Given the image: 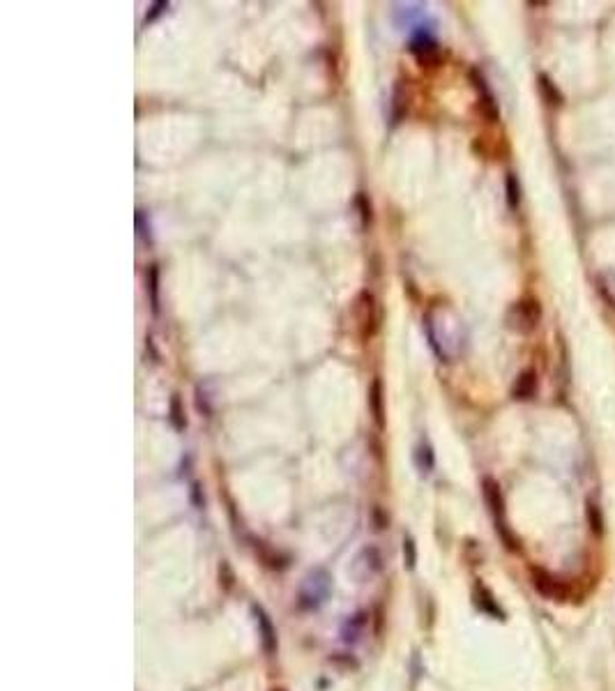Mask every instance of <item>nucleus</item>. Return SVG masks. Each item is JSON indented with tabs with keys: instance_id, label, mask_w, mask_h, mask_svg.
Masks as SVG:
<instances>
[{
	"instance_id": "1",
	"label": "nucleus",
	"mask_w": 615,
	"mask_h": 691,
	"mask_svg": "<svg viewBox=\"0 0 615 691\" xmlns=\"http://www.w3.org/2000/svg\"><path fill=\"white\" fill-rule=\"evenodd\" d=\"M482 495H484V502H487L491 516H494L496 530L505 542V546H507L509 551H519V537L514 535V532L509 530L507 521H505V495H503L500 484H498V479L484 477L482 479Z\"/></svg>"
},
{
	"instance_id": "2",
	"label": "nucleus",
	"mask_w": 615,
	"mask_h": 691,
	"mask_svg": "<svg viewBox=\"0 0 615 691\" xmlns=\"http://www.w3.org/2000/svg\"><path fill=\"white\" fill-rule=\"evenodd\" d=\"M330 590H332V579L330 574L325 570H311L305 579H302L300 588H298V604L300 608L305 611H316L321 608L325 599L330 597Z\"/></svg>"
},
{
	"instance_id": "3",
	"label": "nucleus",
	"mask_w": 615,
	"mask_h": 691,
	"mask_svg": "<svg viewBox=\"0 0 615 691\" xmlns=\"http://www.w3.org/2000/svg\"><path fill=\"white\" fill-rule=\"evenodd\" d=\"M541 321V305L534 298H523L507 309V325L519 334H530Z\"/></svg>"
},
{
	"instance_id": "4",
	"label": "nucleus",
	"mask_w": 615,
	"mask_h": 691,
	"mask_svg": "<svg viewBox=\"0 0 615 691\" xmlns=\"http://www.w3.org/2000/svg\"><path fill=\"white\" fill-rule=\"evenodd\" d=\"M532 579V588L537 590L541 597H546L548 602H564L569 597V588L560 576L551 574L548 570H541V567H532L530 572Z\"/></svg>"
},
{
	"instance_id": "5",
	"label": "nucleus",
	"mask_w": 615,
	"mask_h": 691,
	"mask_svg": "<svg viewBox=\"0 0 615 691\" xmlns=\"http://www.w3.org/2000/svg\"><path fill=\"white\" fill-rule=\"evenodd\" d=\"M380 570H382V556H380V551L376 549V546H364L351 565V572L360 583L371 581Z\"/></svg>"
},
{
	"instance_id": "6",
	"label": "nucleus",
	"mask_w": 615,
	"mask_h": 691,
	"mask_svg": "<svg viewBox=\"0 0 615 691\" xmlns=\"http://www.w3.org/2000/svg\"><path fill=\"white\" fill-rule=\"evenodd\" d=\"M410 53L417 58L419 65H426V67H436V65L440 62L438 42L433 40L426 31H419L415 37L410 40Z\"/></svg>"
},
{
	"instance_id": "7",
	"label": "nucleus",
	"mask_w": 615,
	"mask_h": 691,
	"mask_svg": "<svg viewBox=\"0 0 615 691\" xmlns=\"http://www.w3.org/2000/svg\"><path fill=\"white\" fill-rule=\"evenodd\" d=\"M251 611H254V620H256V627H258V636H260V645H263V650L267 654H272V652H277V645H279V640H277V629H274V624L270 620V615L265 613V608L263 606H251Z\"/></svg>"
},
{
	"instance_id": "8",
	"label": "nucleus",
	"mask_w": 615,
	"mask_h": 691,
	"mask_svg": "<svg viewBox=\"0 0 615 691\" xmlns=\"http://www.w3.org/2000/svg\"><path fill=\"white\" fill-rule=\"evenodd\" d=\"M470 81H473V85L477 88V92H480V106H482L484 118H489L491 122H496V120H498V115H500V113H498L496 97L491 95V90H489L487 81H484V76H482L477 69H470Z\"/></svg>"
},
{
	"instance_id": "9",
	"label": "nucleus",
	"mask_w": 615,
	"mask_h": 691,
	"mask_svg": "<svg viewBox=\"0 0 615 691\" xmlns=\"http://www.w3.org/2000/svg\"><path fill=\"white\" fill-rule=\"evenodd\" d=\"M473 602L482 613L496 617V620H505V611L500 608V604H498L494 592H491L487 586H482V583H477L475 590H473Z\"/></svg>"
},
{
	"instance_id": "10",
	"label": "nucleus",
	"mask_w": 615,
	"mask_h": 691,
	"mask_svg": "<svg viewBox=\"0 0 615 691\" xmlns=\"http://www.w3.org/2000/svg\"><path fill=\"white\" fill-rule=\"evenodd\" d=\"M537 371L534 369H528V371H521L516 380L512 385V399L516 401H530L534 394H537Z\"/></svg>"
},
{
	"instance_id": "11",
	"label": "nucleus",
	"mask_w": 615,
	"mask_h": 691,
	"mask_svg": "<svg viewBox=\"0 0 615 691\" xmlns=\"http://www.w3.org/2000/svg\"><path fill=\"white\" fill-rule=\"evenodd\" d=\"M369 406H371L373 422L378 429H385V403H382V383L380 378H376L371 387H369Z\"/></svg>"
},
{
	"instance_id": "12",
	"label": "nucleus",
	"mask_w": 615,
	"mask_h": 691,
	"mask_svg": "<svg viewBox=\"0 0 615 691\" xmlns=\"http://www.w3.org/2000/svg\"><path fill=\"white\" fill-rule=\"evenodd\" d=\"M537 88L541 92V97H544V102H548L551 106H562V102H564L562 92L558 90V85H555L546 74L537 76Z\"/></svg>"
},
{
	"instance_id": "13",
	"label": "nucleus",
	"mask_w": 615,
	"mask_h": 691,
	"mask_svg": "<svg viewBox=\"0 0 615 691\" xmlns=\"http://www.w3.org/2000/svg\"><path fill=\"white\" fill-rule=\"evenodd\" d=\"M585 518H588L590 530L595 532V535H602L604 532V512H602V507H599L597 500H592V498L585 500Z\"/></svg>"
},
{
	"instance_id": "14",
	"label": "nucleus",
	"mask_w": 615,
	"mask_h": 691,
	"mask_svg": "<svg viewBox=\"0 0 615 691\" xmlns=\"http://www.w3.org/2000/svg\"><path fill=\"white\" fill-rule=\"evenodd\" d=\"M505 191H507V205L512 207V210H516V207L521 205V185H519V180L514 173H509L507 180H505Z\"/></svg>"
},
{
	"instance_id": "15",
	"label": "nucleus",
	"mask_w": 615,
	"mask_h": 691,
	"mask_svg": "<svg viewBox=\"0 0 615 691\" xmlns=\"http://www.w3.org/2000/svg\"><path fill=\"white\" fill-rule=\"evenodd\" d=\"M157 286H159V270L157 265H150L148 270V288H150V302H153V312H159V295H157Z\"/></svg>"
},
{
	"instance_id": "16",
	"label": "nucleus",
	"mask_w": 615,
	"mask_h": 691,
	"mask_svg": "<svg viewBox=\"0 0 615 691\" xmlns=\"http://www.w3.org/2000/svg\"><path fill=\"white\" fill-rule=\"evenodd\" d=\"M415 459H417V466H419V470H422V472H429L431 468H433V452H431V447L426 443H422L417 447Z\"/></svg>"
},
{
	"instance_id": "17",
	"label": "nucleus",
	"mask_w": 615,
	"mask_h": 691,
	"mask_svg": "<svg viewBox=\"0 0 615 691\" xmlns=\"http://www.w3.org/2000/svg\"><path fill=\"white\" fill-rule=\"evenodd\" d=\"M403 565L408 570H415L417 565V546L412 542V537H403Z\"/></svg>"
},
{
	"instance_id": "18",
	"label": "nucleus",
	"mask_w": 615,
	"mask_h": 691,
	"mask_svg": "<svg viewBox=\"0 0 615 691\" xmlns=\"http://www.w3.org/2000/svg\"><path fill=\"white\" fill-rule=\"evenodd\" d=\"M171 422H173V427H176L178 431H183L187 427V420L183 417V408H180V399L178 397H173V401H171Z\"/></svg>"
},
{
	"instance_id": "19",
	"label": "nucleus",
	"mask_w": 615,
	"mask_h": 691,
	"mask_svg": "<svg viewBox=\"0 0 615 691\" xmlns=\"http://www.w3.org/2000/svg\"><path fill=\"white\" fill-rule=\"evenodd\" d=\"M357 207H360L362 226H369V224H371V203L367 201L364 194H360V196H357Z\"/></svg>"
},
{
	"instance_id": "20",
	"label": "nucleus",
	"mask_w": 615,
	"mask_h": 691,
	"mask_svg": "<svg viewBox=\"0 0 615 691\" xmlns=\"http://www.w3.org/2000/svg\"><path fill=\"white\" fill-rule=\"evenodd\" d=\"M164 10H169V3H155V5H153V10H150V14L146 17V24H150V21H155Z\"/></svg>"
},
{
	"instance_id": "21",
	"label": "nucleus",
	"mask_w": 615,
	"mask_h": 691,
	"mask_svg": "<svg viewBox=\"0 0 615 691\" xmlns=\"http://www.w3.org/2000/svg\"><path fill=\"white\" fill-rule=\"evenodd\" d=\"M272 691H286V689H272Z\"/></svg>"
}]
</instances>
